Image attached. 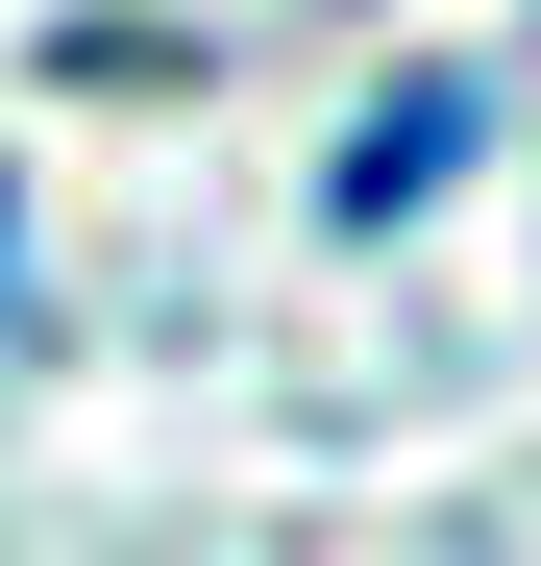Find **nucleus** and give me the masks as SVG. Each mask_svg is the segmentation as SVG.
Wrapping results in <instances>:
<instances>
[{"mask_svg": "<svg viewBox=\"0 0 541 566\" xmlns=\"http://www.w3.org/2000/svg\"><path fill=\"white\" fill-rule=\"evenodd\" d=\"M443 172H468V74H418V99H394L370 148H344V172H320V222H418Z\"/></svg>", "mask_w": 541, "mask_h": 566, "instance_id": "nucleus-1", "label": "nucleus"}, {"mask_svg": "<svg viewBox=\"0 0 541 566\" xmlns=\"http://www.w3.org/2000/svg\"><path fill=\"white\" fill-rule=\"evenodd\" d=\"M0 296H25V271H0Z\"/></svg>", "mask_w": 541, "mask_h": 566, "instance_id": "nucleus-2", "label": "nucleus"}]
</instances>
